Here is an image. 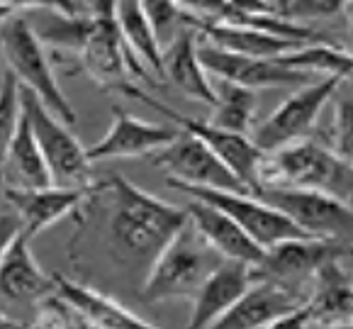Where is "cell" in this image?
<instances>
[{"label": "cell", "instance_id": "23", "mask_svg": "<svg viewBox=\"0 0 353 329\" xmlns=\"http://www.w3.org/2000/svg\"><path fill=\"white\" fill-rule=\"evenodd\" d=\"M343 259L346 256L329 259L310 276L312 295L305 300L310 310V327L312 324H339V319L346 324L351 319L353 288Z\"/></svg>", "mask_w": 353, "mask_h": 329}, {"label": "cell", "instance_id": "7", "mask_svg": "<svg viewBox=\"0 0 353 329\" xmlns=\"http://www.w3.org/2000/svg\"><path fill=\"white\" fill-rule=\"evenodd\" d=\"M254 193L281 210L307 237L351 244V203L346 200H339L322 190L292 186H259Z\"/></svg>", "mask_w": 353, "mask_h": 329}, {"label": "cell", "instance_id": "10", "mask_svg": "<svg viewBox=\"0 0 353 329\" xmlns=\"http://www.w3.org/2000/svg\"><path fill=\"white\" fill-rule=\"evenodd\" d=\"M151 166L166 173V183L200 186V188L249 190L234 176V171L198 137L178 130L166 146L151 154Z\"/></svg>", "mask_w": 353, "mask_h": 329}, {"label": "cell", "instance_id": "32", "mask_svg": "<svg viewBox=\"0 0 353 329\" xmlns=\"http://www.w3.org/2000/svg\"><path fill=\"white\" fill-rule=\"evenodd\" d=\"M20 230H22V225H20V219H17L15 212L0 215V259H3L6 249L10 246V241L20 235Z\"/></svg>", "mask_w": 353, "mask_h": 329}, {"label": "cell", "instance_id": "3", "mask_svg": "<svg viewBox=\"0 0 353 329\" xmlns=\"http://www.w3.org/2000/svg\"><path fill=\"white\" fill-rule=\"evenodd\" d=\"M214 251L203 241L188 219L159 251L149 271L141 278V300L144 303H166V300L192 298L203 278L214 266Z\"/></svg>", "mask_w": 353, "mask_h": 329}, {"label": "cell", "instance_id": "27", "mask_svg": "<svg viewBox=\"0 0 353 329\" xmlns=\"http://www.w3.org/2000/svg\"><path fill=\"white\" fill-rule=\"evenodd\" d=\"M49 20L42 27H32L34 34L39 37V42H47L52 47L68 49V52L81 54L88 34V15L81 12H61V10H49Z\"/></svg>", "mask_w": 353, "mask_h": 329}, {"label": "cell", "instance_id": "35", "mask_svg": "<svg viewBox=\"0 0 353 329\" xmlns=\"http://www.w3.org/2000/svg\"><path fill=\"white\" fill-rule=\"evenodd\" d=\"M61 3V8L66 12H78V8H76V0H59Z\"/></svg>", "mask_w": 353, "mask_h": 329}, {"label": "cell", "instance_id": "2", "mask_svg": "<svg viewBox=\"0 0 353 329\" xmlns=\"http://www.w3.org/2000/svg\"><path fill=\"white\" fill-rule=\"evenodd\" d=\"M259 186L312 188L351 203V159L341 157L322 141L305 137L263 154L259 168Z\"/></svg>", "mask_w": 353, "mask_h": 329}, {"label": "cell", "instance_id": "37", "mask_svg": "<svg viewBox=\"0 0 353 329\" xmlns=\"http://www.w3.org/2000/svg\"><path fill=\"white\" fill-rule=\"evenodd\" d=\"M273 3H276V12H278V15H283V12H285V8L290 6V0H273Z\"/></svg>", "mask_w": 353, "mask_h": 329}, {"label": "cell", "instance_id": "18", "mask_svg": "<svg viewBox=\"0 0 353 329\" xmlns=\"http://www.w3.org/2000/svg\"><path fill=\"white\" fill-rule=\"evenodd\" d=\"M30 241V237L20 230L0 259V303L37 308V303L54 290L52 276H47L37 263Z\"/></svg>", "mask_w": 353, "mask_h": 329}, {"label": "cell", "instance_id": "16", "mask_svg": "<svg viewBox=\"0 0 353 329\" xmlns=\"http://www.w3.org/2000/svg\"><path fill=\"white\" fill-rule=\"evenodd\" d=\"M305 295H297L288 283L254 278L251 286L241 292V298L214 322L219 329H254L273 327L278 317L297 310L305 303Z\"/></svg>", "mask_w": 353, "mask_h": 329}, {"label": "cell", "instance_id": "30", "mask_svg": "<svg viewBox=\"0 0 353 329\" xmlns=\"http://www.w3.org/2000/svg\"><path fill=\"white\" fill-rule=\"evenodd\" d=\"M332 100V149L341 157L351 159V86H348V79L339 83Z\"/></svg>", "mask_w": 353, "mask_h": 329}, {"label": "cell", "instance_id": "1", "mask_svg": "<svg viewBox=\"0 0 353 329\" xmlns=\"http://www.w3.org/2000/svg\"><path fill=\"white\" fill-rule=\"evenodd\" d=\"M81 208L103 217V239L114 263L130 273H141V278L188 222L185 208L146 193L120 173L93 178Z\"/></svg>", "mask_w": 353, "mask_h": 329}, {"label": "cell", "instance_id": "31", "mask_svg": "<svg viewBox=\"0 0 353 329\" xmlns=\"http://www.w3.org/2000/svg\"><path fill=\"white\" fill-rule=\"evenodd\" d=\"M348 8V0H290L283 15L302 25H310L312 20H332L339 17Z\"/></svg>", "mask_w": 353, "mask_h": 329}, {"label": "cell", "instance_id": "11", "mask_svg": "<svg viewBox=\"0 0 353 329\" xmlns=\"http://www.w3.org/2000/svg\"><path fill=\"white\" fill-rule=\"evenodd\" d=\"M117 0H93L88 34L81 49V66L105 90L127 83V54L117 25Z\"/></svg>", "mask_w": 353, "mask_h": 329}, {"label": "cell", "instance_id": "12", "mask_svg": "<svg viewBox=\"0 0 353 329\" xmlns=\"http://www.w3.org/2000/svg\"><path fill=\"white\" fill-rule=\"evenodd\" d=\"M198 57L203 61L205 71L219 81L239 83L246 88H290V86H302L310 76L300 71L278 63L276 59H259L234 54L227 49H219L214 44H208L198 37Z\"/></svg>", "mask_w": 353, "mask_h": 329}, {"label": "cell", "instance_id": "34", "mask_svg": "<svg viewBox=\"0 0 353 329\" xmlns=\"http://www.w3.org/2000/svg\"><path fill=\"white\" fill-rule=\"evenodd\" d=\"M20 319H12L8 310H0V327H20Z\"/></svg>", "mask_w": 353, "mask_h": 329}, {"label": "cell", "instance_id": "20", "mask_svg": "<svg viewBox=\"0 0 353 329\" xmlns=\"http://www.w3.org/2000/svg\"><path fill=\"white\" fill-rule=\"evenodd\" d=\"M52 283H54V292L76 310L85 327H103V329L154 327L149 319L139 317L130 308H125L122 303H117V300L105 295V292L95 290V288L71 281L66 276H52Z\"/></svg>", "mask_w": 353, "mask_h": 329}, {"label": "cell", "instance_id": "36", "mask_svg": "<svg viewBox=\"0 0 353 329\" xmlns=\"http://www.w3.org/2000/svg\"><path fill=\"white\" fill-rule=\"evenodd\" d=\"M15 15V12L10 10V8H6V6H0V25H3V22L8 20V17H12Z\"/></svg>", "mask_w": 353, "mask_h": 329}, {"label": "cell", "instance_id": "24", "mask_svg": "<svg viewBox=\"0 0 353 329\" xmlns=\"http://www.w3.org/2000/svg\"><path fill=\"white\" fill-rule=\"evenodd\" d=\"M0 168H6L8 178L12 181L6 183V186H25V188L52 186L47 161H44L42 152H39V144H37L34 134H32V127L27 122L25 112H22L20 125H17L15 134H12Z\"/></svg>", "mask_w": 353, "mask_h": 329}, {"label": "cell", "instance_id": "8", "mask_svg": "<svg viewBox=\"0 0 353 329\" xmlns=\"http://www.w3.org/2000/svg\"><path fill=\"white\" fill-rule=\"evenodd\" d=\"M341 81L346 79H341V76H324L322 81H314V83H302L261 125L251 127V141L263 154H268L273 149L290 144V141L305 139L312 132V127L317 125L324 108L332 103V95L336 93Z\"/></svg>", "mask_w": 353, "mask_h": 329}, {"label": "cell", "instance_id": "9", "mask_svg": "<svg viewBox=\"0 0 353 329\" xmlns=\"http://www.w3.org/2000/svg\"><path fill=\"white\" fill-rule=\"evenodd\" d=\"M173 190H181L188 198H198L205 203L219 208L224 215L236 222L256 244H261L263 249H268L270 244L290 237H307L302 230H297L290 219L276 210L273 205H268L265 200H261L251 190H222V188H200V186H183V183H168Z\"/></svg>", "mask_w": 353, "mask_h": 329}, {"label": "cell", "instance_id": "5", "mask_svg": "<svg viewBox=\"0 0 353 329\" xmlns=\"http://www.w3.org/2000/svg\"><path fill=\"white\" fill-rule=\"evenodd\" d=\"M20 103L27 122L32 127L39 152L47 161L54 186L68 188H88L93 183V163L88 161L85 146L78 141L66 122H61L52 110L37 98L32 90L20 86Z\"/></svg>", "mask_w": 353, "mask_h": 329}, {"label": "cell", "instance_id": "17", "mask_svg": "<svg viewBox=\"0 0 353 329\" xmlns=\"http://www.w3.org/2000/svg\"><path fill=\"white\" fill-rule=\"evenodd\" d=\"M251 266L234 259H219L210 273L203 278L198 290L192 292V310L188 324L190 327H214L219 317L241 298V292L251 286Z\"/></svg>", "mask_w": 353, "mask_h": 329}, {"label": "cell", "instance_id": "33", "mask_svg": "<svg viewBox=\"0 0 353 329\" xmlns=\"http://www.w3.org/2000/svg\"><path fill=\"white\" fill-rule=\"evenodd\" d=\"M0 6L10 8L12 12H25V10H61V3L59 0H0Z\"/></svg>", "mask_w": 353, "mask_h": 329}, {"label": "cell", "instance_id": "21", "mask_svg": "<svg viewBox=\"0 0 353 329\" xmlns=\"http://www.w3.org/2000/svg\"><path fill=\"white\" fill-rule=\"evenodd\" d=\"M163 63V83L171 81L183 95L205 103L212 108L217 95H214V83L205 71L203 61L198 57V32L192 27H183L171 44L161 49Z\"/></svg>", "mask_w": 353, "mask_h": 329}, {"label": "cell", "instance_id": "13", "mask_svg": "<svg viewBox=\"0 0 353 329\" xmlns=\"http://www.w3.org/2000/svg\"><path fill=\"white\" fill-rule=\"evenodd\" d=\"M351 244L336 239H319V237H290L270 244L263 251L256 266H251L254 278H270V281H300L310 278L329 259L346 256Z\"/></svg>", "mask_w": 353, "mask_h": 329}, {"label": "cell", "instance_id": "19", "mask_svg": "<svg viewBox=\"0 0 353 329\" xmlns=\"http://www.w3.org/2000/svg\"><path fill=\"white\" fill-rule=\"evenodd\" d=\"M190 225L195 227L203 241L219 256V259H234V261H244L249 266L263 259V246L256 244L229 215H224L219 208L205 203V200L190 198L185 208Z\"/></svg>", "mask_w": 353, "mask_h": 329}, {"label": "cell", "instance_id": "4", "mask_svg": "<svg viewBox=\"0 0 353 329\" xmlns=\"http://www.w3.org/2000/svg\"><path fill=\"white\" fill-rule=\"evenodd\" d=\"M0 52L6 54L8 71H12L22 88L32 90L68 127L76 125V110L59 86L52 61L44 52V44L39 42L30 22L17 12L0 25Z\"/></svg>", "mask_w": 353, "mask_h": 329}, {"label": "cell", "instance_id": "25", "mask_svg": "<svg viewBox=\"0 0 353 329\" xmlns=\"http://www.w3.org/2000/svg\"><path fill=\"white\" fill-rule=\"evenodd\" d=\"M214 100L212 105V125L219 130L236 132V134H249L254 127L256 108H259V95L254 88H246L239 83H229V81H219L214 86Z\"/></svg>", "mask_w": 353, "mask_h": 329}, {"label": "cell", "instance_id": "29", "mask_svg": "<svg viewBox=\"0 0 353 329\" xmlns=\"http://www.w3.org/2000/svg\"><path fill=\"white\" fill-rule=\"evenodd\" d=\"M22 117V103H20V83L12 76V71H6L3 83H0V163L6 159L10 139L15 134L17 125Z\"/></svg>", "mask_w": 353, "mask_h": 329}, {"label": "cell", "instance_id": "22", "mask_svg": "<svg viewBox=\"0 0 353 329\" xmlns=\"http://www.w3.org/2000/svg\"><path fill=\"white\" fill-rule=\"evenodd\" d=\"M117 25H120L122 42H125L127 54V71L132 76H139L141 81L149 79V71L159 76V83H163V63H161V44L156 39L144 10L141 0H117Z\"/></svg>", "mask_w": 353, "mask_h": 329}, {"label": "cell", "instance_id": "14", "mask_svg": "<svg viewBox=\"0 0 353 329\" xmlns=\"http://www.w3.org/2000/svg\"><path fill=\"white\" fill-rule=\"evenodd\" d=\"M8 205L17 215L30 239L42 235L52 225L78 212L85 198V188H68V186H42V188H25V186H3Z\"/></svg>", "mask_w": 353, "mask_h": 329}, {"label": "cell", "instance_id": "28", "mask_svg": "<svg viewBox=\"0 0 353 329\" xmlns=\"http://www.w3.org/2000/svg\"><path fill=\"white\" fill-rule=\"evenodd\" d=\"M141 10H144L161 49L176 39L183 27H188V17H190L176 0H141Z\"/></svg>", "mask_w": 353, "mask_h": 329}, {"label": "cell", "instance_id": "15", "mask_svg": "<svg viewBox=\"0 0 353 329\" xmlns=\"http://www.w3.org/2000/svg\"><path fill=\"white\" fill-rule=\"evenodd\" d=\"M178 130L166 125H156L139 117L130 115L127 110L112 108V125L110 130L95 141L90 149H85L88 161H108V159H141L151 157L156 149L166 146Z\"/></svg>", "mask_w": 353, "mask_h": 329}, {"label": "cell", "instance_id": "6", "mask_svg": "<svg viewBox=\"0 0 353 329\" xmlns=\"http://www.w3.org/2000/svg\"><path fill=\"white\" fill-rule=\"evenodd\" d=\"M120 93L125 95H132V98H139L144 105H149L151 110H156L159 115L168 117V120L176 122L178 130L188 132V134L198 137L203 144H208L224 163L234 171V176L239 178L241 186L249 188L254 193L259 188V168H261V161H263V152H261L259 146L251 141L249 134H236V132H227V130H219L214 127L210 120H195V117H188L178 110L168 108L166 103L161 100H156L154 95H149L144 88L134 83H122Z\"/></svg>", "mask_w": 353, "mask_h": 329}, {"label": "cell", "instance_id": "26", "mask_svg": "<svg viewBox=\"0 0 353 329\" xmlns=\"http://www.w3.org/2000/svg\"><path fill=\"white\" fill-rule=\"evenodd\" d=\"M278 63L300 71L310 76L312 71H319L324 76H341V79H351V54L343 47H336L332 42H307L300 47L290 49V52L276 57Z\"/></svg>", "mask_w": 353, "mask_h": 329}]
</instances>
